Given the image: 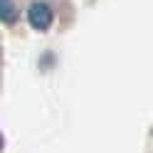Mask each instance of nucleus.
Wrapping results in <instances>:
<instances>
[{
  "instance_id": "f257e3e1",
  "label": "nucleus",
  "mask_w": 153,
  "mask_h": 153,
  "mask_svg": "<svg viewBox=\"0 0 153 153\" xmlns=\"http://www.w3.org/2000/svg\"><path fill=\"white\" fill-rule=\"evenodd\" d=\"M27 20H30V25L35 30H47L52 25V20H54V13H52V7L47 3L37 0V3L30 5V10H27Z\"/></svg>"
},
{
  "instance_id": "f03ea898",
  "label": "nucleus",
  "mask_w": 153,
  "mask_h": 153,
  "mask_svg": "<svg viewBox=\"0 0 153 153\" xmlns=\"http://www.w3.org/2000/svg\"><path fill=\"white\" fill-rule=\"evenodd\" d=\"M17 17V10H15V3L13 0H0V22L5 25H13Z\"/></svg>"
}]
</instances>
